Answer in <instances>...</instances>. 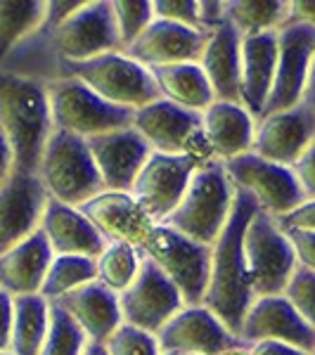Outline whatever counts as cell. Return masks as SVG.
<instances>
[{
    "mask_svg": "<svg viewBox=\"0 0 315 355\" xmlns=\"http://www.w3.org/2000/svg\"><path fill=\"white\" fill-rule=\"evenodd\" d=\"M0 128L12 147L15 171L38 175L45 142L53 133L48 83L0 71Z\"/></svg>",
    "mask_w": 315,
    "mask_h": 355,
    "instance_id": "3957f363",
    "label": "cell"
},
{
    "mask_svg": "<svg viewBox=\"0 0 315 355\" xmlns=\"http://www.w3.org/2000/svg\"><path fill=\"white\" fill-rule=\"evenodd\" d=\"M197 168L199 164L185 154L152 152L142 166L140 175L135 178L130 194L142 206V211L159 225L180 204Z\"/></svg>",
    "mask_w": 315,
    "mask_h": 355,
    "instance_id": "7c38bea8",
    "label": "cell"
},
{
    "mask_svg": "<svg viewBox=\"0 0 315 355\" xmlns=\"http://www.w3.org/2000/svg\"><path fill=\"white\" fill-rule=\"evenodd\" d=\"M0 355H12V353H0Z\"/></svg>",
    "mask_w": 315,
    "mask_h": 355,
    "instance_id": "f907efd6",
    "label": "cell"
},
{
    "mask_svg": "<svg viewBox=\"0 0 315 355\" xmlns=\"http://www.w3.org/2000/svg\"><path fill=\"white\" fill-rule=\"evenodd\" d=\"M41 230L55 256H85L95 261L107 246V239L76 206H67L55 199H48L45 204Z\"/></svg>",
    "mask_w": 315,
    "mask_h": 355,
    "instance_id": "603a6c76",
    "label": "cell"
},
{
    "mask_svg": "<svg viewBox=\"0 0 315 355\" xmlns=\"http://www.w3.org/2000/svg\"><path fill=\"white\" fill-rule=\"evenodd\" d=\"M81 355H110V353H107L105 343L88 341V343H85V348H83V353H81Z\"/></svg>",
    "mask_w": 315,
    "mask_h": 355,
    "instance_id": "7dc6e473",
    "label": "cell"
},
{
    "mask_svg": "<svg viewBox=\"0 0 315 355\" xmlns=\"http://www.w3.org/2000/svg\"><path fill=\"white\" fill-rule=\"evenodd\" d=\"M202 133L216 162L225 164L254 147L256 119L239 102L216 100L202 112Z\"/></svg>",
    "mask_w": 315,
    "mask_h": 355,
    "instance_id": "cb8c5ba5",
    "label": "cell"
},
{
    "mask_svg": "<svg viewBox=\"0 0 315 355\" xmlns=\"http://www.w3.org/2000/svg\"><path fill=\"white\" fill-rule=\"evenodd\" d=\"M287 24H303L315 31V0H289Z\"/></svg>",
    "mask_w": 315,
    "mask_h": 355,
    "instance_id": "7bdbcfd3",
    "label": "cell"
},
{
    "mask_svg": "<svg viewBox=\"0 0 315 355\" xmlns=\"http://www.w3.org/2000/svg\"><path fill=\"white\" fill-rule=\"evenodd\" d=\"M223 168L235 190L247 192L259 206V211L275 220L287 216L303 202V192L291 166L266 162L249 152L225 162Z\"/></svg>",
    "mask_w": 315,
    "mask_h": 355,
    "instance_id": "8fae6325",
    "label": "cell"
},
{
    "mask_svg": "<svg viewBox=\"0 0 315 355\" xmlns=\"http://www.w3.org/2000/svg\"><path fill=\"white\" fill-rule=\"evenodd\" d=\"M12 296L0 289V353H10V341H12Z\"/></svg>",
    "mask_w": 315,
    "mask_h": 355,
    "instance_id": "b9f144b4",
    "label": "cell"
},
{
    "mask_svg": "<svg viewBox=\"0 0 315 355\" xmlns=\"http://www.w3.org/2000/svg\"><path fill=\"white\" fill-rule=\"evenodd\" d=\"M154 19H166L190 28H202V5L199 0H152Z\"/></svg>",
    "mask_w": 315,
    "mask_h": 355,
    "instance_id": "74e56055",
    "label": "cell"
},
{
    "mask_svg": "<svg viewBox=\"0 0 315 355\" xmlns=\"http://www.w3.org/2000/svg\"><path fill=\"white\" fill-rule=\"evenodd\" d=\"M85 343V334L76 322L69 318V313L57 303H50V324L45 334L41 355H81Z\"/></svg>",
    "mask_w": 315,
    "mask_h": 355,
    "instance_id": "836d02e7",
    "label": "cell"
},
{
    "mask_svg": "<svg viewBox=\"0 0 315 355\" xmlns=\"http://www.w3.org/2000/svg\"><path fill=\"white\" fill-rule=\"evenodd\" d=\"M133 128L152 152L159 154H185L199 166L214 164V154L202 133V114L182 110L166 100L133 112Z\"/></svg>",
    "mask_w": 315,
    "mask_h": 355,
    "instance_id": "30bf717a",
    "label": "cell"
},
{
    "mask_svg": "<svg viewBox=\"0 0 315 355\" xmlns=\"http://www.w3.org/2000/svg\"><path fill=\"white\" fill-rule=\"evenodd\" d=\"M157 341L169 355H221L244 343L204 306H182L159 329Z\"/></svg>",
    "mask_w": 315,
    "mask_h": 355,
    "instance_id": "5bb4252c",
    "label": "cell"
},
{
    "mask_svg": "<svg viewBox=\"0 0 315 355\" xmlns=\"http://www.w3.org/2000/svg\"><path fill=\"white\" fill-rule=\"evenodd\" d=\"M278 64V31L244 36L239 48V102L254 119L266 112Z\"/></svg>",
    "mask_w": 315,
    "mask_h": 355,
    "instance_id": "7402d4cb",
    "label": "cell"
},
{
    "mask_svg": "<svg viewBox=\"0 0 315 355\" xmlns=\"http://www.w3.org/2000/svg\"><path fill=\"white\" fill-rule=\"evenodd\" d=\"M211 31H199L166 19H154L140 38L124 50L130 60L145 69L166 64H199Z\"/></svg>",
    "mask_w": 315,
    "mask_h": 355,
    "instance_id": "d6986e66",
    "label": "cell"
},
{
    "mask_svg": "<svg viewBox=\"0 0 315 355\" xmlns=\"http://www.w3.org/2000/svg\"><path fill=\"white\" fill-rule=\"evenodd\" d=\"M105 53H121L112 0H48L41 26L10 53L0 71L50 83L65 64Z\"/></svg>",
    "mask_w": 315,
    "mask_h": 355,
    "instance_id": "6da1fadb",
    "label": "cell"
},
{
    "mask_svg": "<svg viewBox=\"0 0 315 355\" xmlns=\"http://www.w3.org/2000/svg\"><path fill=\"white\" fill-rule=\"evenodd\" d=\"M239 339L244 343L280 341L311 353L315 346V331L291 308L284 294L254 299L239 327Z\"/></svg>",
    "mask_w": 315,
    "mask_h": 355,
    "instance_id": "44dd1931",
    "label": "cell"
},
{
    "mask_svg": "<svg viewBox=\"0 0 315 355\" xmlns=\"http://www.w3.org/2000/svg\"><path fill=\"white\" fill-rule=\"evenodd\" d=\"M12 171H15L12 147H10L8 137H5L3 128H0V185L12 175Z\"/></svg>",
    "mask_w": 315,
    "mask_h": 355,
    "instance_id": "f6af8a7d",
    "label": "cell"
},
{
    "mask_svg": "<svg viewBox=\"0 0 315 355\" xmlns=\"http://www.w3.org/2000/svg\"><path fill=\"white\" fill-rule=\"evenodd\" d=\"M301 105H306L308 110L315 112V55H313V62H311V73H308V83H306V90H303Z\"/></svg>",
    "mask_w": 315,
    "mask_h": 355,
    "instance_id": "bcb514c9",
    "label": "cell"
},
{
    "mask_svg": "<svg viewBox=\"0 0 315 355\" xmlns=\"http://www.w3.org/2000/svg\"><path fill=\"white\" fill-rule=\"evenodd\" d=\"M164 355H169V353H164Z\"/></svg>",
    "mask_w": 315,
    "mask_h": 355,
    "instance_id": "816d5d0a",
    "label": "cell"
},
{
    "mask_svg": "<svg viewBox=\"0 0 315 355\" xmlns=\"http://www.w3.org/2000/svg\"><path fill=\"white\" fill-rule=\"evenodd\" d=\"M112 17L124 53L154 21L152 0H112Z\"/></svg>",
    "mask_w": 315,
    "mask_h": 355,
    "instance_id": "e575fe53",
    "label": "cell"
},
{
    "mask_svg": "<svg viewBox=\"0 0 315 355\" xmlns=\"http://www.w3.org/2000/svg\"><path fill=\"white\" fill-rule=\"evenodd\" d=\"M85 145L97 166L102 185L112 192H130L135 178L140 175L142 166L152 154L150 145L142 140L133 125L88 137Z\"/></svg>",
    "mask_w": 315,
    "mask_h": 355,
    "instance_id": "ac0fdd59",
    "label": "cell"
},
{
    "mask_svg": "<svg viewBox=\"0 0 315 355\" xmlns=\"http://www.w3.org/2000/svg\"><path fill=\"white\" fill-rule=\"evenodd\" d=\"M119 306H121L124 324L159 334V329L185 303L173 282L150 259H142L140 272L133 279V284L124 294H119Z\"/></svg>",
    "mask_w": 315,
    "mask_h": 355,
    "instance_id": "4fadbf2b",
    "label": "cell"
},
{
    "mask_svg": "<svg viewBox=\"0 0 315 355\" xmlns=\"http://www.w3.org/2000/svg\"><path fill=\"white\" fill-rule=\"evenodd\" d=\"M239 48H242V36L225 19L209 33L199 60L214 97L221 102H239Z\"/></svg>",
    "mask_w": 315,
    "mask_h": 355,
    "instance_id": "4316f807",
    "label": "cell"
},
{
    "mask_svg": "<svg viewBox=\"0 0 315 355\" xmlns=\"http://www.w3.org/2000/svg\"><path fill=\"white\" fill-rule=\"evenodd\" d=\"M142 256L173 282L185 306H202L211 275V246L159 223L142 246Z\"/></svg>",
    "mask_w": 315,
    "mask_h": 355,
    "instance_id": "ba28073f",
    "label": "cell"
},
{
    "mask_svg": "<svg viewBox=\"0 0 315 355\" xmlns=\"http://www.w3.org/2000/svg\"><path fill=\"white\" fill-rule=\"evenodd\" d=\"M53 259V249L38 227L33 234H28L26 239L0 256V289L8 291L10 296L41 294L43 279Z\"/></svg>",
    "mask_w": 315,
    "mask_h": 355,
    "instance_id": "d4e9b609",
    "label": "cell"
},
{
    "mask_svg": "<svg viewBox=\"0 0 315 355\" xmlns=\"http://www.w3.org/2000/svg\"><path fill=\"white\" fill-rule=\"evenodd\" d=\"M221 355H251V351H249V343H242V346L230 348V351H225V353H221Z\"/></svg>",
    "mask_w": 315,
    "mask_h": 355,
    "instance_id": "c3c4849f",
    "label": "cell"
},
{
    "mask_svg": "<svg viewBox=\"0 0 315 355\" xmlns=\"http://www.w3.org/2000/svg\"><path fill=\"white\" fill-rule=\"evenodd\" d=\"M313 55H315V31L311 26L287 24L280 28L275 81L263 116L301 105L303 90H306L308 83V73H311Z\"/></svg>",
    "mask_w": 315,
    "mask_h": 355,
    "instance_id": "9a60e30c",
    "label": "cell"
},
{
    "mask_svg": "<svg viewBox=\"0 0 315 355\" xmlns=\"http://www.w3.org/2000/svg\"><path fill=\"white\" fill-rule=\"evenodd\" d=\"M57 306L65 308L69 318L81 327L88 341L105 343L124 324L119 294L110 291L97 279L67 294L65 299L57 301Z\"/></svg>",
    "mask_w": 315,
    "mask_h": 355,
    "instance_id": "484cf974",
    "label": "cell"
},
{
    "mask_svg": "<svg viewBox=\"0 0 315 355\" xmlns=\"http://www.w3.org/2000/svg\"><path fill=\"white\" fill-rule=\"evenodd\" d=\"M95 261L85 256H55L43 279L41 296L48 303H57L71 291L95 282Z\"/></svg>",
    "mask_w": 315,
    "mask_h": 355,
    "instance_id": "d6a6232c",
    "label": "cell"
},
{
    "mask_svg": "<svg viewBox=\"0 0 315 355\" xmlns=\"http://www.w3.org/2000/svg\"><path fill=\"white\" fill-rule=\"evenodd\" d=\"M287 237H289L291 246H294L299 268H306V270L315 272V232L291 230V232H287Z\"/></svg>",
    "mask_w": 315,
    "mask_h": 355,
    "instance_id": "60d3db41",
    "label": "cell"
},
{
    "mask_svg": "<svg viewBox=\"0 0 315 355\" xmlns=\"http://www.w3.org/2000/svg\"><path fill=\"white\" fill-rule=\"evenodd\" d=\"M159 97L171 105H178L182 110L199 112L216 102L214 90L206 81L199 64H166L150 69Z\"/></svg>",
    "mask_w": 315,
    "mask_h": 355,
    "instance_id": "83f0119b",
    "label": "cell"
},
{
    "mask_svg": "<svg viewBox=\"0 0 315 355\" xmlns=\"http://www.w3.org/2000/svg\"><path fill=\"white\" fill-rule=\"evenodd\" d=\"M256 211L259 206L247 192L235 190L230 218L223 227L221 237L211 246V275L202 306L209 308L235 336H239L244 315L254 303V294L247 282V270H244L242 239Z\"/></svg>",
    "mask_w": 315,
    "mask_h": 355,
    "instance_id": "7a4b0ae2",
    "label": "cell"
},
{
    "mask_svg": "<svg viewBox=\"0 0 315 355\" xmlns=\"http://www.w3.org/2000/svg\"><path fill=\"white\" fill-rule=\"evenodd\" d=\"M48 192L33 173L12 175L0 185V256L41 227Z\"/></svg>",
    "mask_w": 315,
    "mask_h": 355,
    "instance_id": "e0dca14e",
    "label": "cell"
},
{
    "mask_svg": "<svg viewBox=\"0 0 315 355\" xmlns=\"http://www.w3.org/2000/svg\"><path fill=\"white\" fill-rule=\"evenodd\" d=\"M60 78H76L110 105L130 112L162 100L150 69L137 64L124 53H105L93 60L65 64L60 69L57 81Z\"/></svg>",
    "mask_w": 315,
    "mask_h": 355,
    "instance_id": "8992f818",
    "label": "cell"
},
{
    "mask_svg": "<svg viewBox=\"0 0 315 355\" xmlns=\"http://www.w3.org/2000/svg\"><path fill=\"white\" fill-rule=\"evenodd\" d=\"M105 348L110 355H164L157 334L130 327V324H121L114 331L105 341Z\"/></svg>",
    "mask_w": 315,
    "mask_h": 355,
    "instance_id": "d590c367",
    "label": "cell"
},
{
    "mask_svg": "<svg viewBox=\"0 0 315 355\" xmlns=\"http://www.w3.org/2000/svg\"><path fill=\"white\" fill-rule=\"evenodd\" d=\"M251 355H308L301 348H294L289 343H280V341H256L249 343Z\"/></svg>",
    "mask_w": 315,
    "mask_h": 355,
    "instance_id": "ee69618b",
    "label": "cell"
},
{
    "mask_svg": "<svg viewBox=\"0 0 315 355\" xmlns=\"http://www.w3.org/2000/svg\"><path fill=\"white\" fill-rule=\"evenodd\" d=\"M278 225L284 232L299 230V232H315V199H303L294 211L278 218Z\"/></svg>",
    "mask_w": 315,
    "mask_h": 355,
    "instance_id": "f35d334b",
    "label": "cell"
},
{
    "mask_svg": "<svg viewBox=\"0 0 315 355\" xmlns=\"http://www.w3.org/2000/svg\"><path fill=\"white\" fill-rule=\"evenodd\" d=\"M284 299L301 315L303 322L315 331V272L306 270V268H296L287 289H284Z\"/></svg>",
    "mask_w": 315,
    "mask_h": 355,
    "instance_id": "8d00e7d4",
    "label": "cell"
},
{
    "mask_svg": "<svg viewBox=\"0 0 315 355\" xmlns=\"http://www.w3.org/2000/svg\"><path fill=\"white\" fill-rule=\"evenodd\" d=\"M315 140V112L306 105L266 114L256 119V133L251 152L266 162L294 166L296 159Z\"/></svg>",
    "mask_w": 315,
    "mask_h": 355,
    "instance_id": "2e32d148",
    "label": "cell"
},
{
    "mask_svg": "<svg viewBox=\"0 0 315 355\" xmlns=\"http://www.w3.org/2000/svg\"><path fill=\"white\" fill-rule=\"evenodd\" d=\"M76 209L93 223V227L107 239V244L126 242L140 251L157 225L130 192L105 190Z\"/></svg>",
    "mask_w": 315,
    "mask_h": 355,
    "instance_id": "ffe728a7",
    "label": "cell"
},
{
    "mask_svg": "<svg viewBox=\"0 0 315 355\" xmlns=\"http://www.w3.org/2000/svg\"><path fill=\"white\" fill-rule=\"evenodd\" d=\"M48 100L53 128L78 135L83 140L133 125V112L110 105L76 78L50 81Z\"/></svg>",
    "mask_w": 315,
    "mask_h": 355,
    "instance_id": "9c48e42d",
    "label": "cell"
},
{
    "mask_svg": "<svg viewBox=\"0 0 315 355\" xmlns=\"http://www.w3.org/2000/svg\"><path fill=\"white\" fill-rule=\"evenodd\" d=\"M235 202V187L230 185L221 162L199 166L190 185L182 194L176 211L164 220V225L185 234L204 246H214L223 227L230 218Z\"/></svg>",
    "mask_w": 315,
    "mask_h": 355,
    "instance_id": "277c9868",
    "label": "cell"
},
{
    "mask_svg": "<svg viewBox=\"0 0 315 355\" xmlns=\"http://www.w3.org/2000/svg\"><path fill=\"white\" fill-rule=\"evenodd\" d=\"M223 8L242 38L280 31L289 21V0H225Z\"/></svg>",
    "mask_w": 315,
    "mask_h": 355,
    "instance_id": "f546056e",
    "label": "cell"
},
{
    "mask_svg": "<svg viewBox=\"0 0 315 355\" xmlns=\"http://www.w3.org/2000/svg\"><path fill=\"white\" fill-rule=\"evenodd\" d=\"M242 251L247 282L254 299L284 294L299 263L287 232L278 225V220L263 211H256L244 230Z\"/></svg>",
    "mask_w": 315,
    "mask_h": 355,
    "instance_id": "52a82bcc",
    "label": "cell"
},
{
    "mask_svg": "<svg viewBox=\"0 0 315 355\" xmlns=\"http://www.w3.org/2000/svg\"><path fill=\"white\" fill-rule=\"evenodd\" d=\"M142 259L145 256L135 246L126 242H110L95 259V279L114 294H124L140 272Z\"/></svg>",
    "mask_w": 315,
    "mask_h": 355,
    "instance_id": "1f68e13d",
    "label": "cell"
},
{
    "mask_svg": "<svg viewBox=\"0 0 315 355\" xmlns=\"http://www.w3.org/2000/svg\"><path fill=\"white\" fill-rule=\"evenodd\" d=\"M299 182L303 199H315V140L306 147V152L296 159V164L291 166Z\"/></svg>",
    "mask_w": 315,
    "mask_h": 355,
    "instance_id": "ab89813d",
    "label": "cell"
},
{
    "mask_svg": "<svg viewBox=\"0 0 315 355\" xmlns=\"http://www.w3.org/2000/svg\"><path fill=\"white\" fill-rule=\"evenodd\" d=\"M308 355H315V346H313V351H311V353H308Z\"/></svg>",
    "mask_w": 315,
    "mask_h": 355,
    "instance_id": "681fc988",
    "label": "cell"
},
{
    "mask_svg": "<svg viewBox=\"0 0 315 355\" xmlns=\"http://www.w3.org/2000/svg\"><path fill=\"white\" fill-rule=\"evenodd\" d=\"M45 192L67 206H81L95 194L105 192L97 166L83 137L53 128L38 164Z\"/></svg>",
    "mask_w": 315,
    "mask_h": 355,
    "instance_id": "5b68a950",
    "label": "cell"
},
{
    "mask_svg": "<svg viewBox=\"0 0 315 355\" xmlns=\"http://www.w3.org/2000/svg\"><path fill=\"white\" fill-rule=\"evenodd\" d=\"M12 355H41L50 324V303L41 294L12 296Z\"/></svg>",
    "mask_w": 315,
    "mask_h": 355,
    "instance_id": "f1b7e54d",
    "label": "cell"
},
{
    "mask_svg": "<svg viewBox=\"0 0 315 355\" xmlns=\"http://www.w3.org/2000/svg\"><path fill=\"white\" fill-rule=\"evenodd\" d=\"M48 0H0V67L10 53L41 26Z\"/></svg>",
    "mask_w": 315,
    "mask_h": 355,
    "instance_id": "4dcf8cb0",
    "label": "cell"
}]
</instances>
